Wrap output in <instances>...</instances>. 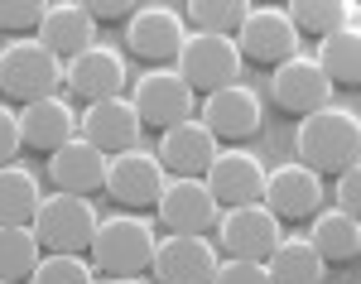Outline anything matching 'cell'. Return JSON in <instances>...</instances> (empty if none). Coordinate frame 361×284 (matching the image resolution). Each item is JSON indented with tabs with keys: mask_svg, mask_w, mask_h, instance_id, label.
<instances>
[{
	"mask_svg": "<svg viewBox=\"0 0 361 284\" xmlns=\"http://www.w3.org/2000/svg\"><path fill=\"white\" fill-rule=\"evenodd\" d=\"M58 87H63V58H54L39 39H15L10 49H0V97L29 106L58 97Z\"/></svg>",
	"mask_w": 361,
	"mask_h": 284,
	"instance_id": "obj_3",
	"label": "cell"
},
{
	"mask_svg": "<svg viewBox=\"0 0 361 284\" xmlns=\"http://www.w3.org/2000/svg\"><path fill=\"white\" fill-rule=\"evenodd\" d=\"M135 111H140V125H154V130H169L178 121H193V101L197 92L173 68H149L145 78L135 82Z\"/></svg>",
	"mask_w": 361,
	"mask_h": 284,
	"instance_id": "obj_9",
	"label": "cell"
},
{
	"mask_svg": "<svg viewBox=\"0 0 361 284\" xmlns=\"http://www.w3.org/2000/svg\"><path fill=\"white\" fill-rule=\"evenodd\" d=\"M308 246L328 260V265H333V260H337V265H347V260L361 256V222L352 217V212H342V207H333V212H313Z\"/></svg>",
	"mask_w": 361,
	"mask_h": 284,
	"instance_id": "obj_23",
	"label": "cell"
},
{
	"mask_svg": "<svg viewBox=\"0 0 361 284\" xmlns=\"http://www.w3.org/2000/svg\"><path fill=\"white\" fill-rule=\"evenodd\" d=\"M169 183V169L159 164V154L154 149H121L106 159V193H111L121 207H149V202H159Z\"/></svg>",
	"mask_w": 361,
	"mask_h": 284,
	"instance_id": "obj_7",
	"label": "cell"
},
{
	"mask_svg": "<svg viewBox=\"0 0 361 284\" xmlns=\"http://www.w3.org/2000/svg\"><path fill=\"white\" fill-rule=\"evenodd\" d=\"M39 236L34 227H0V280H29L34 275V265H39Z\"/></svg>",
	"mask_w": 361,
	"mask_h": 284,
	"instance_id": "obj_28",
	"label": "cell"
},
{
	"mask_svg": "<svg viewBox=\"0 0 361 284\" xmlns=\"http://www.w3.org/2000/svg\"><path fill=\"white\" fill-rule=\"evenodd\" d=\"M82 10L92 20H121V15H135V0H82Z\"/></svg>",
	"mask_w": 361,
	"mask_h": 284,
	"instance_id": "obj_35",
	"label": "cell"
},
{
	"mask_svg": "<svg viewBox=\"0 0 361 284\" xmlns=\"http://www.w3.org/2000/svg\"><path fill=\"white\" fill-rule=\"evenodd\" d=\"M217 159V135L202 125V121H178L159 135V164H164L173 178H202Z\"/></svg>",
	"mask_w": 361,
	"mask_h": 284,
	"instance_id": "obj_19",
	"label": "cell"
},
{
	"mask_svg": "<svg viewBox=\"0 0 361 284\" xmlns=\"http://www.w3.org/2000/svg\"><path fill=\"white\" fill-rule=\"evenodd\" d=\"M173 63H178L173 73L193 92H222L241 82V49L236 39H222V34H188Z\"/></svg>",
	"mask_w": 361,
	"mask_h": 284,
	"instance_id": "obj_5",
	"label": "cell"
},
{
	"mask_svg": "<svg viewBox=\"0 0 361 284\" xmlns=\"http://www.w3.org/2000/svg\"><path fill=\"white\" fill-rule=\"evenodd\" d=\"M29 284H97V270L82 256H44L34 265Z\"/></svg>",
	"mask_w": 361,
	"mask_h": 284,
	"instance_id": "obj_30",
	"label": "cell"
},
{
	"mask_svg": "<svg viewBox=\"0 0 361 284\" xmlns=\"http://www.w3.org/2000/svg\"><path fill=\"white\" fill-rule=\"evenodd\" d=\"M313 63L323 68V78L333 87H357L361 82V34H357V25H342L337 34H328L323 49L313 54Z\"/></svg>",
	"mask_w": 361,
	"mask_h": 284,
	"instance_id": "obj_26",
	"label": "cell"
},
{
	"mask_svg": "<svg viewBox=\"0 0 361 284\" xmlns=\"http://www.w3.org/2000/svg\"><path fill=\"white\" fill-rule=\"evenodd\" d=\"M111 284H149V280H140V275H130V280H111Z\"/></svg>",
	"mask_w": 361,
	"mask_h": 284,
	"instance_id": "obj_36",
	"label": "cell"
},
{
	"mask_svg": "<svg viewBox=\"0 0 361 284\" xmlns=\"http://www.w3.org/2000/svg\"><path fill=\"white\" fill-rule=\"evenodd\" d=\"M149 265L159 284H212L222 256L207 236H164V241H154Z\"/></svg>",
	"mask_w": 361,
	"mask_h": 284,
	"instance_id": "obj_12",
	"label": "cell"
},
{
	"mask_svg": "<svg viewBox=\"0 0 361 284\" xmlns=\"http://www.w3.org/2000/svg\"><path fill=\"white\" fill-rule=\"evenodd\" d=\"M20 111H10V106H0V164H10L15 154H20Z\"/></svg>",
	"mask_w": 361,
	"mask_h": 284,
	"instance_id": "obj_34",
	"label": "cell"
},
{
	"mask_svg": "<svg viewBox=\"0 0 361 284\" xmlns=\"http://www.w3.org/2000/svg\"><path fill=\"white\" fill-rule=\"evenodd\" d=\"M197 121H202L217 140H250V135L260 130V121H265V106H260V97H255L250 87L231 82V87H222V92H207Z\"/></svg>",
	"mask_w": 361,
	"mask_h": 284,
	"instance_id": "obj_18",
	"label": "cell"
},
{
	"mask_svg": "<svg viewBox=\"0 0 361 284\" xmlns=\"http://www.w3.org/2000/svg\"><path fill=\"white\" fill-rule=\"evenodd\" d=\"M183 15H193V34H222L236 39L250 15V0H193Z\"/></svg>",
	"mask_w": 361,
	"mask_h": 284,
	"instance_id": "obj_29",
	"label": "cell"
},
{
	"mask_svg": "<svg viewBox=\"0 0 361 284\" xmlns=\"http://www.w3.org/2000/svg\"><path fill=\"white\" fill-rule=\"evenodd\" d=\"M49 178L58 183V193H97L102 183H106V154L97 149V144H87L82 135H73V140L54 149L49 154Z\"/></svg>",
	"mask_w": 361,
	"mask_h": 284,
	"instance_id": "obj_21",
	"label": "cell"
},
{
	"mask_svg": "<svg viewBox=\"0 0 361 284\" xmlns=\"http://www.w3.org/2000/svg\"><path fill=\"white\" fill-rule=\"evenodd\" d=\"M39 202H44V193H39L34 173L0 164V227H34Z\"/></svg>",
	"mask_w": 361,
	"mask_h": 284,
	"instance_id": "obj_25",
	"label": "cell"
},
{
	"mask_svg": "<svg viewBox=\"0 0 361 284\" xmlns=\"http://www.w3.org/2000/svg\"><path fill=\"white\" fill-rule=\"evenodd\" d=\"M270 101L289 116H313V111H323V106H333V82L323 78V68L308 54H294L275 68V78H270Z\"/></svg>",
	"mask_w": 361,
	"mask_h": 284,
	"instance_id": "obj_10",
	"label": "cell"
},
{
	"mask_svg": "<svg viewBox=\"0 0 361 284\" xmlns=\"http://www.w3.org/2000/svg\"><path fill=\"white\" fill-rule=\"evenodd\" d=\"M202 183L217 207H246V202H260V193H265V164L250 149H217Z\"/></svg>",
	"mask_w": 361,
	"mask_h": 284,
	"instance_id": "obj_14",
	"label": "cell"
},
{
	"mask_svg": "<svg viewBox=\"0 0 361 284\" xmlns=\"http://www.w3.org/2000/svg\"><path fill=\"white\" fill-rule=\"evenodd\" d=\"M279 217L265 202H246V207H226L217 217V246L226 251V260H270V251L279 246Z\"/></svg>",
	"mask_w": 361,
	"mask_h": 284,
	"instance_id": "obj_6",
	"label": "cell"
},
{
	"mask_svg": "<svg viewBox=\"0 0 361 284\" xmlns=\"http://www.w3.org/2000/svg\"><path fill=\"white\" fill-rule=\"evenodd\" d=\"M63 82H68L73 97H82L87 106L106 101V97H121V87H126V58L116 54V49H106V44H92L87 54L63 63Z\"/></svg>",
	"mask_w": 361,
	"mask_h": 284,
	"instance_id": "obj_17",
	"label": "cell"
},
{
	"mask_svg": "<svg viewBox=\"0 0 361 284\" xmlns=\"http://www.w3.org/2000/svg\"><path fill=\"white\" fill-rule=\"evenodd\" d=\"M284 15H289V25L304 29V34H337L342 25H357V5L352 0H294V5H284Z\"/></svg>",
	"mask_w": 361,
	"mask_h": 284,
	"instance_id": "obj_27",
	"label": "cell"
},
{
	"mask_svg": "<svg viewBox=\"0 0 361 284\" xmlns=\"http://www.w3.org/2000/svg\"><path fill=\"white\" fill-rule=\"evenodd\" d=\"M44 0H0V29H10V34H20V29H39L44 20Z\"/></svg>",
	"mask_w": 361,
	"mask_h": 284,
	"instance_id": "obj_31",
	"label": "cell"
},
{
	"mask_svg": "<svg viewBox=\"0 0 361 284\" xmlns=\"http://www.w3.org/2000/svg\"><path fill=\"white\" fill-rule=\"evenodd\" d=\"M140 111L130 97H106V101H92L82 111V121H78V135H82L87 144H97L106 159L111 154H121V149H135L140 144Z\"/></svg>",
	"mask_w": 361,
	"mask_h": 284,
	"instance_id": "obj_16",
	"label": "cell"
},
{
	"mask_svg": "<svg viewBox=\"0 0 361 284\" xmlns=\"http://www.w3.org/2000/svg\"><path fill=\"white\" fill-rule=\"evenodd\" d=\"M275 284H323L328 280V260L308 246V236H279V246L265 260Z\"/></svg>",
	"mask_w": 361,
	"mask_h": 284,
	"instance_id": "obj_24",
	"label": "cell"
},
{
	"mask_svg": "<svg viewBox=\"0 0 361 284\" xmlns=\"http://www.w3.org/2000/svg\"><path fill=\"white\" fill-rule=\"evenodd\" d=\"M97 207L78 193H49L34 212V236L49 256H82L92 251V236H97Z\"/></svg>",
	"mask_w": 361,
	"mask_h": 284,
	"instance_id": "obj_4",
	"label": "cell"
},
{
	"mask_svg": "<svg viewBox=\"0 0 361 284\" xmlns=\"http://www.w3.org/2000/svg\"><path fill=\"white\" fill-rule=\"evenodd\" d=\"M39 44L54 58H78L97 44V20L82 10V0H58L39 20Z\"/></svg>",
	"mask_w": 361,
	"mask_h": 284,
	"instance_id": "obj_20",
	"label": "cell"
},
{
	"mask_svg": "<svg viewBox=\"0 0 361 284\" xmlns=\"http://www.w3.org/2000/svg\"><path fill=\"white\" fill-rule=\"evenodd\" d=\"M154 207H159V222L173 236H202L207 227H217V217H222V207L212 202L202 178H169Z\"/></svg>",
	"mask_w": 361,
	"mask_h": 284,
	"instance_id": "obj_15",
	"label": "cell"
},
{
	"mask_svg": "<svg viewBox=\"0 0 361 284\" xmlns=\"http://www.w3.org/2000/svg\"><path fill=\"white\" fill-rule=\"evenodd\" d=\"M241 63H260V68H279L284 58L299 54V29L289 25V15L279 5H250L246 25L236 34Z\"/></svg>",
	"mask_w": 361,
	"mask_h": 284,
	"instance_id": "obj_8",
	"label": "cell"
},
{
	"mask_svg": "<svg viewBox=\"0 0 361 284\" xmlns=\"http://www.w3.org/2000/svg\"><path fill=\"white\" fill-rule=\"evenodd\" d=\"M0 284H15V280H0Z\"/></svg>",
	"mask_w": 361,
	"mask_h": 284,
	"instance_id": "obj_37",
	"label": "cell"
},
{
	"mask_svg": "<svg viewBox=\"0 0 361 284\" xmlns=\"http://www.w3.org/2000/svg\"><path fill=\"white\" fill-rule=\"evenodd\" d=\"M212 284H275V280H270V270L260 260H222Z\"/></svg>",
	"mask_w": 361,
	"mask_h": 284,
	"instance_id": "obj_32",
	"label": "cell"
},
{
	"mask_svg": "<svg viewBox=\"0 0 361 284\" xmlns=\"http://www.w3.org/2000/svg\"><path fill=\"white\" fill-rule=\"evenodd\" d=\"M299 164L313 173H342L347 164H357L361 154V121L347 106H323V111L304 116L299 125Z\"/></svg>",
	"mask_w": 361,
	"mask_h": 284,
	"instance_id": "obj_1",
	"label": "cell"
},
{
	"mask_svg": "<svg viewBox=\"0 0 361 284\" xmlns=\"http://www.w3.org/2000/svg\"><path fill=\"white\" fill-rule=\"evenodd\" d=\"M337 207L357 217V207H361V159L337 173Z\"/></svg>",
	"mask_w": 361,
	"mask_h": 284,
	"instance_id": "obj_33",
	"label": "cell"
},
{
	"mask_svg": "<svg viewBox=\"0 0 361 284\" xmlns=\"http://www.w3.org/2000/svg\"><path fill=\"white\" fill-rule=\"evenodd\" d=\"M126 39H130V54L145 58V63H173L178 49H183V39H188V29H183V15L164 5V0H149V5H135V15H130V29H126Z\"/></svg>",
	"mask_w": 361,
	"mask_h": 284,
	"instance_id": "obj_11",
	"label": "cell"
},
{
	"mask_svg": "<svg viewBox=\"0 0 361 284\" xmlns=\"http://www.w3.org/2000/svg\"><path fill=\"white\" fill-rule=\"evenodd\" d=\"M260 202L275 212L279 222H304L323 207V173L304 169L299 159L294 164H279V169L265 173V193Z\"/></svg>",
	"mask_w": 361,
	"mask_h": 284,
	"instance_id": "obj_13",
	"label": "cell"
},
{
	"mask_svg": "<svg viewBox=\"0 0 361 284\" xmlns=\"http://www.w3.org/2000/svg\"><path fill=\"white\" fill-rule=\"evenodd\" d=\"M87 256H92V270H102L111 280H130L140 270H149V260H154V227L135 212L102 217Z\"/></svg>",
	"mask_w": 361,
	"mask_h": 284,
	"instance_id": "obj_2",
	"label": "cell"
},
{
	"mask_svg": "<svg viewBox=\"0 0 361 284\" xmlns=\"http://www.w3.org/2000/svg\"><path fill=\"white\" fill-rule=\"evenodd\" d=\"M73 135H78V116H73V106H68L63 97H44V101L20 106V140H25L29 149L54 154V149H63Z\"/></svg>",
	"mask_w": 361,
	"mask_h": 284,
	"instance_id": "obj_22",
	"label": "cell"
}]
</instances>
